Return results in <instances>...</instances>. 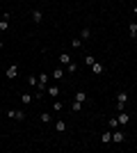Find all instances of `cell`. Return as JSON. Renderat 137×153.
<instances>
[{
	"mask_svg": "<svg viewBox=\"0 0 137 153\" xmlns=\"http://www.w3.org/2000/svg\"><path fill=\"white\" fill-rule=\"evenodd\" d=\"M126 103H128V94H126V91H119V96H117V110H119V112L124 110Z\"/></svg>",
	"mask_w": 137,
	"mask_h": 153,
	"instance_id": "obj_1",
	"label": "cell"
},
{
	"mask_svg": "<svg viewBox=\"0 0 137 153\" xmlns=\"http://www.w3.org/2000/svg\"><path fill=\"white\" fill-rule=\"evenodd\" d=\"M7 117H9V119H16V121H23V119H25V112H23V110H9Z\"/></svg>",
	"mask_w": 137,
	"mask_h": 153,
	"instance_id": "obj_2",
	"label": "cell"
},
{
	"mask_svg": "<svg viewBox=\"0 0 137 153\" xmlns=\"http://www.w3.org/2000/svg\"><path fill=\"white\" fill-rule=\"evenodd\" d=\"M117 119H119V126H128V123H130V114H128V112H124V110L117 114Z\"/></svg>",
	"mask_w": 137,
	"mask_h": 153,
	"instance_id": "obj_3",
	"label": "cell"
},
{
	"mask_svg": "<svg viewBox=\"0 0 137 153\" xmlns=\"http://www.w3.org/2000/svg\"><path fill=\"white\" fill-rule=\"evenodd\" d=\"M16 76H19V66H16V64H12V66H7V71H5V78L14 80Z\"/></svg>",
	"mask_w": 137,
	"mask_h": 153,
	"instance_id": "obj_4",
	"label": "cell"
},
{
	"mask_svg": "<svg viewBox=\"0 0 137 153\" xmlns=\"http://www.w3.org/2000/svg\"><path fill=\"white\" fill-rule=\"evenodd\" d=\"M9 19H12V16H9V14H2V19H0V32H7L9 30Z\"/></svg>",
	"mask_w": 137,
	"mask_h": 153,
	"instance_id": "obj_5",
	"label": "cell"
},
{
	"mask_svg": "<svg viewBox=\"0 0 137 153\" xmlns=\"http://www.w3.org/2000/svg\"><path fill=\"white\" fill-rule=\"evenodd\" d=\"M124 137H126V135L121 133V130H117V128L112 130V142H114V144H121V142H124Z\"/></svg>",
	"mask_w": 137,
	"mask_h": 153,
	"instance_id": "obj_6",
	"label": "cell"
},
{
	"mask_svg": "<svg viewBox=\"0 0 137 153\" xmlns=\"http://www.w3.org/2000/svg\"><path fill=\"white\" fill-rule=\"evenodd\" d=\"M32 21L34 23H41V21H44V12H41V9H32Z\"/></svg>",
	"mask_w": 137,
	"mask_h": 153,
	"instance_id": "obj_7",
	"label": "cell"
},
{
	"mask_svg": "<svg viewBox=\"0 0 137 153\" xmlns=\"http://www.w3.org/2000/svg\"><path fill=\"white\" fill-rule=\"evenodd\" d=\"M46 91H48L53 98H57V96H59V87H57V85H50V87H46Z\"/></svg>",
	"mask_w": 137,
	"mask_h": 153,
	"instance_id": "obj_8",
	"label": "cell"
},
{
	"mask_svg": "<svg viewBox=\"0 0 137 153\" xmlns=\"http://www.w3.org/2000/svg\"><path fill=\"white\" fill-rule=\"evenodd\" d=\"M50 76H53V78H55V80H62V78H64V69H62V66H57V69L53 71Z\"/></svg>",
	"mask_w": 137,
	"mask_h": 153,
	"instance_id": "obj_9",
	"label": "cell"
},
{
	"mask_svg": "<svg viewBox=\"0 0 137 153\" xmlns=\"http://www.w3.org/2000/svg\"><path fill=\"white\" fill-rule=\"evenodd\" d=\"M66 130V123L62 121V119H57V121H55V133H64Z\"/></svg>",
	"mask_w": 137,
	"mask_h": 153,
	"instance_id": "obj_10",
	"label": "cell"
},
{
	"mask_svg": "<svg viewBox=\"0 0 137 153\" xmlns=\"http://www.w3.org/2000/svg\"><path fill=\"white\" fill-rule=\"evenodd\" d=\"M101 142H103V144H110L112 142V130H105V133L101 135Z\"/></svg>",
	"mask_w": 137,
	"mask_h": 153,
	"instance_id": "obj_11",
	"label": "cell"
},
{
	"mask_svg": "<svg viewBox=\"0 0 137 153\" xmlns=\"http://www.w3.org/2000/svg\"><path fill=\"white\" fill-rule=\"evenodd\" d=\"M80 39H82V41L91 39V30H89V27H82V30H80Z\"/></svg>",
	"mask_w": 137,
	"mask_h": 153,
	"instance_id": "obj_12",
	"label": "cell"
},
{
	"mask_svg": "<svg viewBox=\"0 0 137 153\" xmlns=\"http://www.w3.org/2000/svg\"><path fill=\"white\" fill-rule=\"evenodd\" d=\"M107 128H110V130L119 128V119H117V117H110V119H107Z\"/></svg>",
	"mask_w": 137,
	"mask_h": 153,
	"instance_id": "obj_13",
	"label": "cell"
},
{
	"mask_svg": "<svg viewBox=\"0 0 137 153\" xmlns=\"http://www.w3.org/2000/svg\"><path fill=\"white\" fill-rule=\"evenodd\" d=\"M128 34H130V37H133V39H135V37H137V21H133L130 25H128Z\"/></svg>",
	"mask_w": 137,
	"mask_h": 153,
	"instance_id": "obj_14",
	"label": "cell"
},
{
	"mask_svg": "<svg viewBox=\"0 0 137 153\" xmlns=\"http://www.w3.org/2000/svg\"><path fill=\"white\" fill-rule=\"evenodd\" d=\"M103 69H105V66L101 62H94V64H91V71H94V73H103Z\"/></svg>",
	"mask_w": 137,
	"mask_h": 153,
	"instance_id": "obj_15",
	"label": "cell"
},
{
	"mask_svg": "<svg viewBox=\"0 0 137 153\" xmlns=\"http://www.w3.org/2000/svg\"><path fill=\"white\" fill-rule=\"evenodd\" d=\"M27 85L37 89V85H39V76H30V78H27Z\"/></svg>",
	"mask_w": 137,
	"mask_h": 153,
	"instance_id": "obj_16",
	"label": "cell"
},
{
	"mask_svg": "<svg viewBox=\"0 0 137 153\" xmlns=\"http://www.w3.org/2000/svg\"><path fill=\"white\" fill-rule=\"evenodd\" d=\"M69 62H71V55H59V64L62 66H69Z\"/></svg>",
	"mask_w": 137,
	"mask_h": 153,
	"instance_id": "obj_17",
	"label": "cell"
},
{
	"mask_svg": "<svg viewBox=\"0 0 137 153\" xmlns=\"http://www.w3.org/2000/svg\"><path fill=\"white\" fill-rule=\"evenodd\" d=\"M21 103H23V105H30V103H32V94H23L21 96Z\"/></svg>",
	"mask_w": 137,
	"mask_h": 153,
	"instance_id": "obj_18",
	"label": "cell"
},
{
	"mask_svg": "<svg viewBox=\"0 0 137 153\" xmlns=\"http://www.w3.org/2000/svg\"><path fill=\"white\" fill-rule=\"evenodd\" d=\"M80 110H82V103H80V101H73L71 103V112H80Z\"/></svg>",
	"mask_w": 137,
	"mask_h": 153,
	"instance_id": "obj_19",
	"label": "cell"
},
{
	"mask_svg": "<svg viewBox=\"0 0 137 153\" xmlns=\"http://www.w3.org/2000/svg\"><path fill=\"white\" fill-rule=\"evenodd\" d=\"M41 123H50V112H41Z\"/></svg>",
	"mask_w": 137,
	"mask_h": 153,
	"instance_id": "obj_20",
	"label": "cell"
},
{
	"mask_svg": "<svg viewBox=\"0 0 137 153\" xmlns=\"http://www.w3.org/2000/svg\"><path fill=\"white\" fill-rule=\"evenodd\" d=\"M76 101H80V103H87V94H85V91H78V94H76Z\"/></svg>",
	"mask_w": 137,
	"mask_h": 153,
	"instance_id": "obj_21",
	"label": "cell"
},
{
	"mask_svg": "<svg viewBox=\"0 0 137 153\" xmlns=\"http://www.w3.org/2000/svg\"><path fill=\"white\" fill-rule=\"evenodd\" d=\"M71 46H73V48H80V46H82V39H80V37L71 39Z\"/></svg>",
	"mask_w": 137,
	"mask_h": 153,
	"instance_id": "obj_22",
	"label": "cell"
},
{
	"mask_svg": "<svg viewBox=\"0 0 137 153\" xmlns=\"http://www.w3.org/2000/svg\"><path fill=\"white\" fill-rule=\"evenodd\" d=\"M94 62H96V57H94V55H85V64H87V66H91Z\"/></svg>",
	"mask_w": 137,
	"mask_h": 153,
	"instance_id": "obj_23",
	"label": "cell"
},
{
	"mask_svg": "<svg viewBox=\"0 0 137 153\" xmlns=\"http://www.w3.org/2000/svg\"><path fill=\"white\" fill-rule=\"evenodd\" d=\"M62 108H64V103H62V101H55V103H53V110H55V112H59Z\"/></svg>",
	"mask_w": 137,
	"mask_h": 153,
	"instance_id": "obj_24",
	"label": "cell"
},
{
	"mask_svg": "<svg viewBox=\"0 0 137 153\" xmlns=\"http://www.w3.org/2000/svg\"><path fill=\"white\" fill-rule=\"evenodd\" d=\"M76 71H78V64H76V62H69V73H76Z\"/></svg>",
	"mask_w": 137,
	"mask_h": 153,
	"instance_id": "obj_25",
	"label": "cell"
},
{
	"mask_svg": "<svg viewBox=\"0 0 137 153\" xmlns=\"http://www.w3.org/2000/svg\"><path fill=\"white\" fill-rule=\"evenodd\" d=\"M2 48H5V41H2V39H0V51H2Z\"/></svg>",
	"mask_w": 137,
	"mask_h": 153,
	"instance_id": "obj_26",
	"label": "cell"
},
{
	"mask_svg": "<svg viewBox=\"0 0 137 153\" xmlns=\"http://www.w3.org/2000/svg\"><path fill=\"white\" fill-rule=\"evenodd\" d=\"M133 14H135V16H137V5H135V7H133Z\"/></svg>",
	"mask_w": 137,
	"mask_h": 153,
	"instance_id": "obj_27",
	"label": "cell"
}]
</instances>
